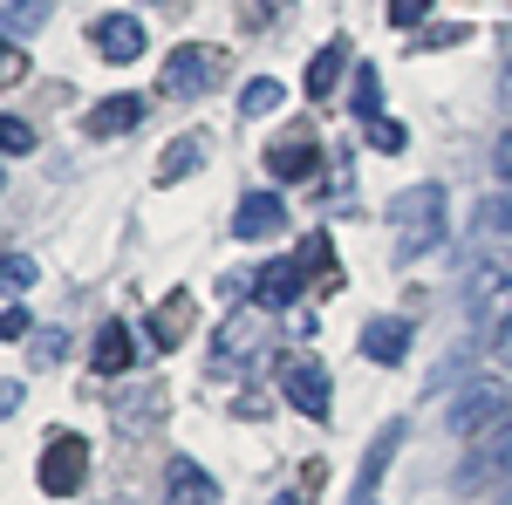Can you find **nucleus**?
Masks as SVG:
<instances>
[{
	"instance_id": "obj_2",
	"label": "nucleus",
	"mask_w": 512,
	"mask_h": 505,
	"mask_svg": "<svg viewBox=\"0 0 512 505\" xmlns=\"http://www.w3.org/2000/svg\"><path fill=\"white\" fill-rule=\"evenodd\" d=\"M226 82V48H205V41H178L164 55V96H205Z\"/></svg>"
},
{
	"instance_id": "obj_5",
	"label": "nucleus",
	"mask_w": 512,
	"mask_h": 505,
	"mask_svg": "<svg viewBox=\"0 0 512 505\" xmlns=\"http://www.w3.org/2000/svg\"><path fill=\"white\" fill-rule=\"evenodd\" d=\"M465 301H472V314H485V321L506 328L512 321V253H485V260H478L472 280H465Z\"/></svg>"
},
{
	"instance_id": "obj_31",
	"label": "nucleus",
	"mask_w": 512,
	"mask_h": 505,
	"mask_svg": "<svg viewBox=\"0 0 512 505\" xmlns=\"http://www.w3.org/2000/svg\"><path fill=\"white\" fill-rule=\"evenodd\" d=\"M492 171H499V185H512V130L492 144Z\"/></svg>"
},
{
	"instance_id": "obj_18",
	"label": "nucleus",
	"mask_w": 512,
	"mask_h": 505,
	"mask_svg": "<svg viewBox=\"0 0 512 505\" xmlns=\"http://www.w3.org/2000/svg\"><path fill=\"white\" fill-rule=\"evenodd\" d=\"M349 103H355V117H362V123H383V76H376L369 62H355V89H349Z\"/></svg>"
},
{
	"instance_id": "obj_17",
	"label": "nucleus",
	"mask_w": 512,
	"mask_h": 505,
	"mask_svg": "<svg viewBox=\"0 0 512 505\" xmlns=\"http://www.w3.org/2000/svg\"><path fill=\"white\" fill-rule=\"evenodd\" d=\"M342 69H349V41L335 35L328 48H315V62H308V96H335Z\"/></svg>"
},
{
	"instance_id": "obj_4",
	"label": "nucleus",
	"mask_w": 512,
	"mask_h": 505,
	"mask_svg": "<svg viewBox=\"0 0 512 505\" xmlns=\"http://www.w3.org/2000/svg\"><path fill=\"white\" fill-rule=\"evenodd\" d=\"M280 396H287L301 417H315V424H328V410H335L328 369H321L315 355H287V362H280Z\"/></svg>"
},
{
	"instance_id": "obj_26",
	"label": "nucleus",
	"mask_w": 512,
	"mask_h": 505,
	"mask_svg": "<svg viewBox=\"0 0 512 505\" xmlns=\"http://www.w3.org/2000/svg\"><path fill=\"white\" fill-rule=\"evenodd\" d=\"M41 14H48L41 0H21V7H7V28H0V35H28V28H35Z\"/></svg>"
},
{
	"instance_id": "obj_34",
	"label": "nucleus",
	"mask_w": 512,
	"mask_h": 505,
	"mask_svg": "<svg viewBox=\"0 0 512 505\" xmlns=\"http://www.w3.org/2000/svg\"><path fill=\"white\" fill-rule=\"evenodd\" d=\"M274 505H301V499H294V492H287V499H274Z\"/></svg>"
},
{
	"instance_id": "obj_11",
	"label": "nucleus",
	"mask_w": 512,
	"mask_h": 505,
	"mask_svg": "<svg viewBox=\"0 0 512 505\" xmlns=\"http://www.w3.org/2000/svg\"><path fill=\"white\" fill-rule=\"evenodd\" d=\"M396 444H403V424H390V430L369 437V458H362V478H355V499L349 505H376V485H383V471H390Z\"/></svg>"
},
{
	"instance_id": "obj_14",
	"label": "nucleus",
	"mask_w": 512,
	"mask_h": 505,
	"mask_svg": "<svg viewBox=\"0 0 512 505\" xmlns=\"http://www.w3.org/2000/svg\"><path fill=\"white\" fill-rule=\"evenodd\" d=\"M130 355H137L130 328H123V321H103V328H96V355H89V369H96V376H123Z\"/></svg>"
},
{
	"instance_id": "obj_32",
	"label": "nucleus",
	"mask_w": 512,
	"mask_h": 505,
	"mask_svg": "<svg viewBox=\"0 0 512 505\" xmlns=\"http://www.w3.org/2000/svg\"><path fill=\"white\" fill-rule=\"evenodd\" d=\"M492 362H506V369H512V321L499 328V342H492Z\"/></svg>"
},
{
	"instance_id": "obj_16",
	"label": "nucleus",
	"mask_w": 512,
	"mask_h": 505,
	"mask_svg": "<svg viewBox=\"0 0 512 505\" xmlns=\"http://www.w3.org/2000/svg\"><path fill=\"white\" fill-rule=\"evenodd\" d=\"M185 335H192V294L158 301V308H151V342H158V349H178Z\"/></svg>"
},
{
	"instance_id": "obj_13",
	"label": "nucleus",
	"mask_w": 512,
	"mask_h": 505,
	"mask_svg": "<svg viewBox=\"0 0 512 505\" xmlns=\"http://www.w3.org/2000/svg\"><path fill=\"white\" fill-rule=\"evenodd\" d=\"M280 205L274 192H246L239 198V212H233V239H267V233H280Z\"/></svg>"
},
{
	"instance_id": "obj_1",
	"label": "nucleus",
	"mask_w": 512,
	"mask_h": 505,
	"mask_svg": "<svg viewBox=\"0 0 512 505\" xmlns=\"http://www.w3.org/2000/svg\"><path fill=\"white\" fill-rule=\"evenodd\" d=\"M444 192L437 185H410V192L390 198V239H396V260H424L431 246H444Z\"/></svg>"
},
{
	"instance_id": "obj_22",
	"label": "nucleus",
	"mask_w": 512,
	"mask_h": 505,
	"mask_svg": "<svg viewBox=\"0 0 512 505\" xmlns=\"http://www.w3.org/2000/svg\"><path fill=\"white\" fill-rule=\"evenodd\" d=\"M0 151H7V157H28V151H35V123L0 117Z\"/></svg>"
},
{
	"instance_id": "obj_12",
	"label": "nucleus",
	"mask_w": 512,
	"mask_h": 505,
	"mask_svg": "<svg viewBox=\"0 0 512 505\" xmlns=\"http://www.w3.org/2000/svg\"><path fill=\"white\" fill-rule=\"evenodd\" d=\"M212 499H219V485L192 458H171V471H164V505H212Z\"/></svg>"
},
{
	"instance_id": "obj_35",
	"label": "nucleus",
	"mask_w": 512,
	"mask_h": 505,
	"mask_svg": "<svg viewBox=\"0 0 512 505\" xmlns=\"http://www.w3.org/2000/svg\"><path fill=\"white\" fill-rule=\"evenodd\" d=\"M0 185H7V171H0Z\"/></svg>"
},
{
	"instance_id": "obj_27",
	"label": "nucleus",
	"mask_w": 512,
	"mask_h": 505,
	"mask_svg": "<svg viewBox=\"0 0 512 505\" xmlns=\"http://www.w3.org/2000/svg\"><path fill=\"white\" fill-rule=\"evenodd\" d=\"M62 349H69V335H62V328L35 335V362H41V369H55V362H62Z\"/></svg>"
},
{
	"instance_id": "obj_3",
	"label": "nucleus",
	"mask_w": 512,
	"mask_h": 505,
	"mask_svg": "<svg viewBox=\"0 0 512 505\" xmlns=\"http://www.w3.org/2000/svg\"><path fill=\"white\" fill-rule=\"evenodd\" d=\"M82 478H89V444H82L76 430H62V437H48V451H41V471L35 485L48 499H76Z\"/></svg>"
},
{
	"instance_id": "obj_33",
	"label": "nucleus",
	"mask_w": 512,
	"mask_h": 505,
	"mask_svg": "<svg viewBox=\"0 0 512 505\" xmlns=\"http://www.w3.org/2000/svg\"><path fill=\"white\" fill-rule=\"evenodd\" d=\"M7 410H21V383H0V417Z\"/></svg>"
},
{
	"instance_id": "obj_23",
	"label": "nucleus",
	"mask_w": 512,
	"mask_h": 505,
	"mask_svg": "<svg viewBox=\"0 0 512 505\" xmlns=\"http://www.w3.org/2000/svg\"><path fill=\"white\" fill-rule=\"evenodd\" d=\"M369 144H376V151H383V157H396V151H403V144H410V130H403V123H396V117H383V123H369Z\"/></svg>"
},
{
	"instance_id": "obj_29",
	"label": "nucleus",
	"mask_w": 512,
	"mask_h": 505,
	"mask_svg": "<svg viewBox=\"0 0 512 505\" xmlns=\"http://www.w3.org/2000/svg\"><path fill=\"white\" fill-rule=\"evenodd\" d=\"M28 335V308H0V342H21Z\"/></svg>"
},
{
	"instance_id": "obj_10",
	"label": "nucleus",
	"mask_w": 512,
	"mask_h": 505,
	"mask_svg": "<svg viewBox=\"0 0 512 505\" xmlns=\"http://www.w3.org/2000/svg\"><path fill=\"white\" fill-rule=\"evenodd\" d=\"M267 171H274L280 185H294V178H315V171H321L315 137H280V144H267Z\"/></svg>"
},
{
	"instance_id": "obj_20",
	"label": "nucleus",
	"mask_w": 512,
	"mask_h": 505,
	"mask_svg": "<svg viewBox=\"0 0 512 505\" xmlns=\"http://www.w3.org/2000/svg\"><path fill=\"white\" fill-rule=\"evenodd\" d=\"M35 280H41V267L28 253H0V294H28Z\"/></svg>"
},
{
	"instance_id": "obj_30",
	"label": "nucleus",
	"mask_w": 512,
	"mask_h": 505,
	"mask_svg": "<svg viewBox=\"0 0 512 505\" xmlns=\"http://www.w3.org/2000/svg\"><path fill=\"white\" fill-rule=\"evenodd\" d=\"M424 21V0H390V28H417Z\"/></svg>"
},
{
	"instance_id": "obj_28",
	"label": "nucleus",
	"mask_w": 512,
	"mask_h": 505,
	"mask_svg": "<svg viewBox=\"0 0 512 505\" xmlns=\"http://www.w3.org/2000/svg\"><path fill=\"white\" fill-rule=\"evenodd\" d=\"M21 76H28V55H21L14 41H0V89H7V82H21Z\"/></svg>"
},
{
	"instance_id": "obj_21",
	"label": "nucleus",
	"mask_w": 512,
	"mask_h": 505,
	"mask_svg": "<svg viewBox=\"0 0 512 505\" xmlns=\"http://www.w3.org/2000/svg\"><path fill=\"white\" fill-rule=\"evenodd\" d=\"M274 103H280V82L274 76H253L246 89H239V110H246V117H267Z\"/></svg>"
},
{
	"instance_id": "obj_8",
	"label": "nucleus",
	"mask_w": 512,
	"mask_h": 505,
	"mask_svg": "<svg viewBox=\"0 0 512 505\" xmlns=\"http://www.w3.org/2000/svg\"><path fill=\"white\" fill-rule=\"evenodd\" d=\"M301 280H308L301 260H267V267L253 273V308H294Z\"/></svg>"
},
{
	"instance_id": "obj_19",
	"label": "nucleus",
	"mask_w": 512,
	"mask_h": 505,
	"mask_svg": "<svg viewBox=\"0 0 512 505\" xmlns=\"http://www.w3.org/2000/svg\"><path fill=\"white\" fill-rule=\"evenodd\" d=\"M198 164H205V137H198V130H192V137H178V144H171V151H164L158 178H164V185H171V178H192Z\"/></svg>"
},
{
	"instance_id": "obj_7",
	"label": "nucleus",
	"mask_w": 512,
	"mask_h": 505,
	"mask_svg": "<svg viewBox=\"0 0 512 505\" xmlns=\"http://www.w3.org/2000/svg\"><path fill=\"white\" fill-rule=\"evenodd\" d=\"M89 41H96V55H103V62H137V55L151 48V35H144V21H137V14H103V21L89 28Z\"/></svg>"
},
{
	"instance_id": "obj_24",
	"label": "nucleus",
	"mask_w": 512,
	"mask_h": 505,
	"mask_svg": "<svg viewBox=\"0 0 512 505\" xmlns=\"http://www.w3.org/2000/svg\"><path fill=\"white\" fill-rule=\"evenodd\" d=\"M294 260H301L308 273H328V267H335V253H328V233H308V239H301V253H294Z\"/></svg>"
},
{
	"instance_id": "obj_9",
	"label": "nucleus",
	"mask_w": 512,
	"mask_h": 505,
	"mask_svg": "<svg viewBox=\"0 0 512 505\" xmlns=\"http://www.w3.org/2000/svg\"><path fill=\"white\" fill-rule=\"evenodd\" d=\"M410 355V321H396V314H376L369 328H362V362H403Z\"/></svg>"
},
{
	"instance_id": "obj_25",
	"label": "nucleus",
	"mask_w": 512,
	"mask_h": 505,
	"mask_svg": "<svg viewBox=\"0 0 512 505\" xmlns=\"http://www.w3.org/2000/svg\"><path fill=\"white\" fill-rule=\"evenodd\" d=\"M478 226H485V233H499V239H512V192H506V198H492V205L478 212Z\"/></svg>"
},
{
	"instance_id": "obj_15",
	"label": "nucleus",
	"mask_w": 512,
	"mask_h": 505,
	"mask_svg": "<svg viewBox=\"0 0 512 505\" xmlns=\"http://www.w3.org/2000/svg\"><path fill=\"white\" fill-rule=\"evenodd\" d=\"M144 123V103L137 96H110V103H96L89 117H82V130L89 137H123V130H137Z\"/></svg>"
},
{
	"instance_id": "obj_6",
	"label": "nucleus",
	"mask_w": 512,
	"mask_h": 505,
	"mask_svg": "<svg viewBox=\"0 0 512 505\" xmlns=\"http://www.w3.org/2000/svg\"><path fill=\"white\" fill-rule=\"evenodd\" d=\"M506 417H512V403H506L499 383H478L451 403V430H458V437H485V430H499Z\"/></svg>"
}]
</instances>
